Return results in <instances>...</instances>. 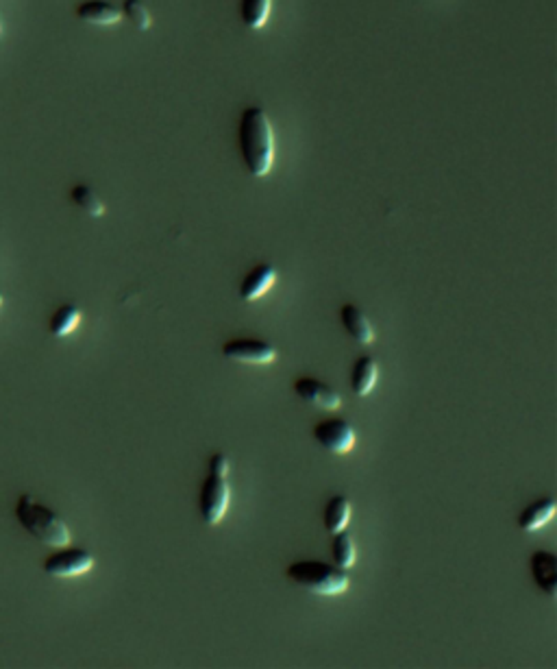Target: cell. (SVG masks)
I'll return each mask as SVG.
<instances>
[{
	"instance_id": "cell-1",
	"label": "cell",
	"mask_w": 557,
	"mask_h": 669,
	"mask_svg": "<svg viewBox=\"0 0 557 669\" xmlns=\"http://www.w3.org/2000/svg\"><path fill=\"white\" fill-rule=\"evenodd\" d=\"M238 144L242 164L253 177L263 179L275 166V126L263 107L251 105L242 111L238 125Z\"/></svg>"
},
{
	"instance_id": "cell-2",
	"label": "cell",
	"mask_w": 557,
	"mask_h": 669,
	"mask_svg": "<svg viewBox=\"0 0 557 669\" xmlns=\"http://www.w3.org/2000/svg\"><path fill=\"white\" fill-rule=\"evenodd\" d=\"M16 519L24 530L31 536H36L37 541H42L48 548H63V545H70L72 532L66 526V521L57 515L55 510H51L48 506L40 504L33 495L22 493L18 497L16 504Z\"/></svg>"
},
{
	"instance_id": "cell-3",
	"label": "cell",
	"mask_w": 557,
	"mask_h": 669,
	"mask_svg": "<svg viewBox=\"0 0 557 669\" xmlns=\"http://www.w3.org/2000/svg\"><path fill=\"white\" fill-rule=\"evenodd\" d=\"M287 578L316 595H340L351 584L344 569L322 560H296L287 567Z\"/></svg>"
},
{
	"instance_id": "cell-4",
	"label": "cell",
	"mask_w": 557,
	"mask_h": 669,
	"mask_svg": "<svg viewBox=\"0 0 557 669\" xmlns=\"http://www.w3.org/2000/svg\"><path fill=\"white\" fill-rule=\"evenodd\" d=\"M229 502H231V488H229L227 477L209 473L200 488V517L205 524L218 526L227 515Z\"/></svg>"
},
{
	"instance_id": "cell-5",
	"label": "cell",
	"mask_w": 557,
	"mask_h": 669,
	"mask_svg": "<svg viewBox=\"0 0 557 669\" xmlns=\"http://www.w3.org/2000/svg\"><path fill=\"white\" fill-rule=\"evenodd\" d=\"M94 556L81 548H57L46 560H44V571L52 578H77V575L87 574L94 567Z\"/></svg>"
},
{
	"instance_id": "cell-6",
	"label": "cell",
	"mask_w": 557,
	"mask_h": 669,
	"mask_svg": "<svg viewBox=\"0 0 557 669\" xmlns=\"http://www.w3.org/2000/svg\"><path fill=\"white\" fill-rule=\"evenodd\" d=\"M314 438L327 452L344 456L355 447V429L346 419L329 417L314 426Z\"/></svg>"
},
{
	"instance_id": "cell-7",
	"label": "cell",
	"mask_w": 557,
	"mask_h": 669,
	"mask_svg": "<svg viewBox=\"0 0 557 669\" xmlns=\"http://www.w3.org/2000/svg\"><path fill=\"white\" fill-rule=\"evenodd\" d=\"M222 355L239 364H270L277 360V349L266 340L236 339L222 345Z\"/></svg>"
},
{
	"instance_id": "cell-8",
	"label": "cell",
	"mask_w": 557,
	"mask_h": 669,
	"mask_svg": "<svg viewBox=\"0 0 557 669\" xmlns=\"http://www.w3.org/2000/svg\"><path fill=\"white\" fill-rule=\"evenodd\" d=\"M292 388H295V393L299 395L303 402L320 410H338L342 404L338 390L331 388V386H327L325 382H320V379L299 378L295 379Z\"/></svg>"
},
{
	"instance_id": "cell-9",
	"label": "cell",
	"mask_w": 557,
	"mask_h": 669,
	"mask_svg": "<svg viewBox=\"0 0 557 669\" xmlns=\"http://www.w3.org/2000/svg\"><path fill=\"white\" fill-rule=\"evenodd\" d=\"M277 268L272 264H257L251 273L239 284V299L242 301H257L275 286Z\"/></svg>"
},
{
	"instance_id": "cell-10",
	"label": "cell",
	"mask_w": 557,
	"mask_h": 669,
	"mask_svg": "<svg viewBox=\"0 0 557 669\" xmlns=\"http://www.w3.org/2000/svg\"><path fill=\"white\" fill-rule=\"evenodd\" d=\"M77 18L96 27H109L122 20V9L109 0H83L77 4Z\"/></svg>"
},
{
	"instance_id": "cell-11",
	"label": "cell",
	"mask_w": 557,
	"mask_h": 669,
	"mask_svg": "<svg viewBox=\"0 0 557 669\" xmlns=\"http://www.w3.org/2000/svg\"><path fill=\"white\" fill-rule=\"evenodd\" d=\"M531 575H534L537 589L553 598L557 591V565L553 551L536 550L531 554Z\"/></svg>"
},
{
	"instance_id": "cell-12",
	"label": "cell",
	"mask_w": 557,
	"mask_h": 669,
	"mask_svg": "<svg viewBox=\"0 0 557 669\" xmlns=\"http://www.w3.org/2000/svg\"><path fill=\"white\" fill-rule=\"evenodd\" d=\"M340 321L344 325L346 334L359 345H370L375 340V327L368 321V316L359 310L358 306L346 304L340 310Z\"/></svg>"
},
{
	"instance_id": "cell-13",
	"label": "cell",
	"mask_w": 557,
	"mask_h": 669,
	"mask_svg": "<svg viewBox=\"0 0 557 669\" xmlns=\"http://www.w3.org/2000/svg\"><path fill=\"white\" fill-rule=\"evenodd\" d=\"M555 515V500L553 497H542V500L531 502L518 517V527L522 532H536L545 527Z\"/></svg>"
},
{
	"instance_id": "cell-14",
	"label": "cell",
	"mask_w": 557,
	"mask_h": 669,
	"mask_svg": "<svg viewBox=\"0 0 557 669\" xmlns=\"http://www.w3.org/2000/svg\"><path fill=\"white\" fill-rule=\"evenodd\" d=\"M379 378V366L377 360L370 358V355H361L355 360L353 369H351V388L358 397H366L370 390L375 388Z\"/></svg>"
},
{
	"instance_id": "cell-15",
	"label": "cell",
	"mask_w": 557,
	"mask_h": 669,
	"mask_svg": "<svg viewBox=\"0 0 557 669\" xmlns=\"http://www.w3.org/2000/svg\"><path fill=\"white\" fill-rule=\"evenodd\" d=\"M272 0H242L239 3V18L253 31L263 29L270 20Z\"/></svg>"
},
{
	"instance_id": "cell-16",
	"label": "cell",
	"mask_w": 557,
	"mask_h": 669,
	"mask_svg": "<svg viewBox=\"0 0 557 669\" xmlns=\"http://www.w3.org/2000/svg\"><path fill=\"white\" fill-rule=\"evenodd\" d=\"M351 519V502L344 495H335L325 506V530L329 534L342 532L349 526Z\"/></svg>"
},
{
	"instance_id": "cell-17",
	"label": "cell",
	"mask_w": 557,
	"mask_h": 669,
	"mask_svg": "<svg viewBox=\"0 0 557 669\" xmlns=\"http://www.w3.org/2000/svg\"><path fill=\"white\" fill-rule=\"evenodd\" d=\"M70 199H72V203H75L77 208L81 209V212L87 214V216L99 218L107 212V205L102 203L99 192H96L94 188H90V185H85V184L72 185Z\"/></svg>"
},
{
	"instance_id": "cell-18",
	"label": "cell",
	"mask_w": 557,
	"mask_h": 669,
	"mask_svg": "<svg viewBox=\"0 0 557 669\" xmlns=\"http://www.w3.org/2000/svg\"><path fill=\"white\" fill-rule=\"evenodd\" d=\"M81 314H83V312L77 306H72V304L61 306L60 310H57L55 314H52L51 325H48V330H51V334L55 336V339H63V336L72 334V331H75L77 327H79Z\"/></svg>"
},
{
	"instance_id": "cell-19",
	"label": "cell",
	"mask_w": 557,
	"mask_h": 669,
	"mask_svg": "<svg viewBox=\"0 0 557 669\" xmlns=\"http://www.w3.org/2000/svg\"><path fill=\"white\" fill-rule=\"evenodd\" d=\"M331 536H334V539H331V559H334L335 567L344 571L353 567L355 559H358V550H355L353 539H351L344 530L335 532V534Z\"/></svg>"
},
{
	"instance_id": "cell-20",
	"label": "cell",
	"mask_w": 557,
	"mask_h": 669,
	"mask_svg": "<svg viewBox=\"0 0 557 669\" xmlns=\"http://www.w3.org/2000/svg\"><path fill=\"white\" fill-rule=\"evenodd\" d=\"M122 16L140 31H149L153 27V16L141 0H122Z\"/></svg>"
},
{
	"instance_id": "cell-21",
	"label": "cell",
	"mask_w": 557,
	"mask_h": 669,
	"mask_svg": "<svg viewBox=\"0 0 557 669\" xmlns=\"http://www.w3.org/2000/svg\"><path fill=\"white\" fill-rule=\"evenodd\" d=\"M229 469H231V465H229V458L224 456V453H214L212 461H209V473H216V476L227 477Z\"/></svg>"
},
{
	"instance_id": "cell-22",
	"label": "cell",
	"mask_w": 557,
	"mask_h": 669,
	"mask_svg": "<svg viewBox=\"0 0 557 669\" xmlns=\"http://www.w3.org/2000/svg\"><path fill=\"white\" fill-rule=\"evenodd\" d=\"M0 306H3V292H0Z\"/></svg>"
}]
</instances>
